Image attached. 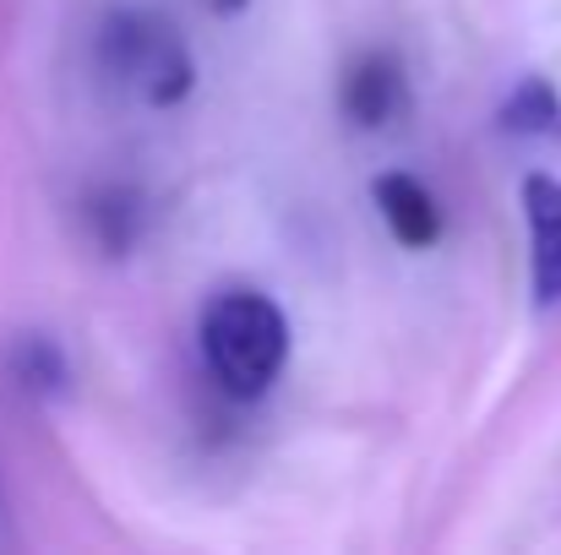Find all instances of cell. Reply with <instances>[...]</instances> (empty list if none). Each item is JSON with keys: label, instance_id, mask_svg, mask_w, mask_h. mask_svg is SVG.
<instances>
[{"label": "cell", "instance_id": "7a4b0ae2", "mask_svg": "<svg viewBox=\"0 0 561 555\" xmlns=\"http://www.w3.org/2000/svg\"><path fill=\"white\" fill-rule=\"evenodd\" d=\"M99 60H104V77H115L131 99L153 104V109H170L191 93V66L181 33L164 22V16H148V11H121L104 22L99 33Z\"/></svg>", "mask_w": 561, "mask_h": 555}, {"label": "cell", "instance_id": "8992f818", "mask_svg": "<svg viewBox=\"0 0 561 555\" xmlns=\"http://www.w3.org/2000/svg\"><path fill=\"white\" fill-rule=\"evenodd\" d=\"M88 223H93V240H99L110 256H126L131 240H137V229H142V201H137V190H126V185L93 190V196H88Z\"/></svg>", "mask_w": 561, "mask_h": 555}, {"label": "cell", "instance_id": "52a82bcc", "mask_svg": "<svg viewBox=\"0 0 561 555\" xmlns=\"http://www.w3.org/2000/svg\"><path fill=\"white\" fill-rule=\"evenodd\" d=\"M502 120H507V131H518V137H540V142H557L561 137V93L551 82H540V77H529L513 99H507V109H502Z\"/></svg>", "mask_w": 561, "mask_h": 555}, {"label": "cell", "instance_id": "9c48e42d", "mask_svg": "<svg viewBox=\"0 0 561 555\" xmlns=\"http://www.w3.org/2000/svg\"><path fill=\"white\" fill-rule=\"evenodd\" d=\"M218 5H224V11H234V5H245V0H218Z\"/></svg>", "mask_w": 561, "mask_h": 555}, {"label": "cell", "instance_id": "ba28073f", "mask_svg": "<svg viewBox=\"0 0 561 555\" xmlns=\"http://www.w3.org/2000/svg\"><path fill=\"white\" fill-rule=\"evenodd\" d=\"M11 375H16L27 392H60V386H66V355L55 349V338L27 333V338H16V349H11Z\"/></svg>", "mask_w": 561, "mask_h": 555}, {"label": "cell", "instance_id": "6da1fadb", "mask_svg": "<svg viewBox=\"0 0 561 555\" xmlns=\"http://www.w3.org/2000/svg\"><path fill=\"white\" fill-rule=\"evenodd\" d=\"M202 360L224 397H262L289 360V322L256 289H229L202 311Z\"/></svg>", "mask_w": 561, "mask_h": 555}, {"label": "cell", "instance_id": "5b68a950", "mask_svg": "<svg viewBox=\"0 0 561 555\" xmlns=\"http://www.w3.org/2000/svg\"><path fill=\"white\" fill-rule=\"evenodd\" d=\"M371 196H376V207H381V218H387V229H392L398 245H409V251L436 245L442 212H436V196L414 181V175H381V181L371 185Z\"/></svg>", "mask_w": 561, "mask_h": 555}, {"label": "cell", "instance_id": "3957f363", "mask_svg": "<svg viewBox=\"0 0 561 555\" xmlns=\"http://www.w3.org/2000/svg\"><path fill=\"white\" fill-rule=\"evenodd\" d=\"M524 218H529L535 294L546 305H557L561 300V181L557 175H529L524 181Z\"/></svg>", "mask_w": 561, "mask_h": 555}, {"label": "cell", "instance_id": "277c9868", "mask_svg": "<svg viewBox=\"0 0 561 555\" xmlns=\"http://www.w3.org/2000/svg\"><path fill=\"white\" fill-rule=\"evenodd\" d=\"M409 93H403V71L392 55H360L344 77V109L355 126H392L403 115Z\"/></svg>", "mask_w": 561, "mask_h": 555}]
</instances>
